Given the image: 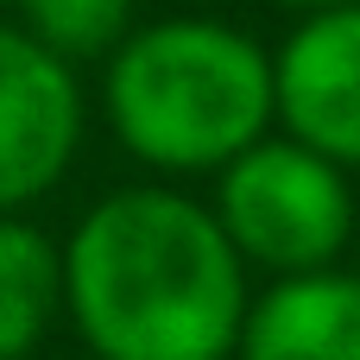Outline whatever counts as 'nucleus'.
I'll list each match as a JSON object with an SVG mask.
<instances>
[{
  "instance_id": "nucleus-3",
  "label": "nucleus",
  "mask_w": 360,
  "mask_h": 360,
  "mask_svg": "<svg viewBox=\"0 0 360 360\" xmlns=\"http://www.w3.org/2000/svg\"><path fill=\"white\" fill-rule=\"evenodd\" d=\"M215 228L240 253V266H266L278 278L323 272L354 240L348 171L297 139H253L215 171Z\"/></svg>"
},
{
  "instance_id": "nucleus-4",
  "label": "nucleus",
  "mask_w": 360,
  "mask_h": 360,
  "mask_svg": "<svg viewBox=\"0 0 360 360\" xmlns=\"http://www.w3.org/2000/svg\"><path fill=\"white\" fill-rule=\"evenodd\" d=\"M82 95L63 57L0 25V215L38 202L76 158Z\"/></svg>"
},
{
  "instance_id": "nucleus-7",
  "label": "nucleus",
  "mask_w": 360,
  "mask_h": 360,
  "mask_svg": "<svg viewBox=\"0 0 360 360\" xmlns=\"http://www.w3.org/2000/svg\"><path fill=\"white\" fill-rule=\"evenodd\" d=\"M63 310V259L44 228L0 215V360H32Z\"/></svg>"
},
{
  "instance_id": "nucleus-9",
  "label": "nucleus",
  "mask_w": 360,
  "mask_h": 360,
  "mask_svg": "<svg viewBox=\"0 0 360 360\" xmlns=\"http://www.w3.org/2000/svg\"><path fill=\"white\" fill-rule=\"evenodd\" d=\"M272 6H285V13H297V19H310V13H329V6H354V0H272Z\"/></svg>"
},
{
  "instance_id": "nucleus-6",
  "label": "nucleus",
  "mask_w": 360,
  "mask_h": 360,
  "mask_svg": "<svg viewBox=\"0 0 360 360\" xmlns=\"http://www.w3.org/2000/svg\"><path fill=\"white\" fill-rule=\"evenodd\" d=\"M228 360H360V278L323 266L247 297Z\"/></svg>"
},
{
  "instance_id": "nucleus-10",
  "label": "nucleus",
  "mask_w": 360,
  "mask_h": 360,
  "mask_svg": "<svg viewBox=\"0 0 360 360\" xmlns=\"http://www.w3.org/2000/svg\"><path fill=\"white\" fill-rule=\"evenodd\" d=\"M0 6H6V0H0Z\"/></svg>"
},
{
  "instance_id": "nucleus-2",
  "label": "nucleus",
  "mask_w": 360,
  "mask_h": 360,
  "mask_svg": "<svg viewBox=\"0 0 360 360\" xmlns=\"http://www.w3.org/2000/svg\"><path fill=\"white\" fill-rule=\"evenodd\" d=\"M108 127L152 171H221L272 127V57L228 19L139 25L108 63Z\"/></svg>"
},
{
  "instance_id": "nucleus-1",
  "label": "nucleus",
  "mask_w": 360,
  "mask_h": 360,
  "mask_svg": "<svg viewBox=\"0 0 360 360\" xmlns=\"http://www.w3.org/2000/svg\"><path fill=\"white\" fill-rule=\"evenodd\" d=\"M63 259V310L95 360H228L247 316V266L209 202L165 184L101 196Z\"/></svg>"
},
{
  "instance_id": "nucleus-5",
  "label": "nucleus",
  "mask_w": 360,
  "mask_h": 360,
  "mask_svg": "<svg viewBox=\"0 0 360 360\" xmlns=\"http://www.w3.org/2000/svg\"><path fill=\"white\" fill-rule=\"evenodd\" d=\"M272 120H285V139L360 171V0L297 19L272 51Z\"/></svg>"
},
{
  "instance_id": "nucleus-8",
  "label": "nucleus",
  "mask_w": 360,
  "mask_h": 360,
  "mask_svg": "<svg viewBox=\"0 0 360 360\" xmlns=\"http://www.w3.org/2000/svg\"><path fill=\"white\" fill-rule=\"evenodd\" d=\"M133 6L139 0H19V13H25L19 32L32 44H44L51 57L82 63V57H108L133 32Z\"/></svg>"
}]
</instances>
